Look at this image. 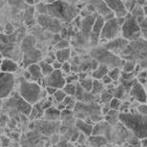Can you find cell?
Segmentation results:
<instances>
[{"instance_id":"ffe728a7","label":"cell","mask_w":147,"mask_h":147,"mask_svg":"<svg viewBox=\"0 0 147 147\" xmlns=\"http://www.w3.org/2000/svg\"><path fill=\"white\" fill-rule=\"evenodd\" d=\"M96 17H98V16H95V14L92 16V14H90V16L85 17L81 22V28H82V30H83V33L89 34V37H90L91 31H92V28L94 26V23L96 21Z\"/></svg>"},{"instance_id":"9a60e30c","label":"cell","mask_w":147,"mask_h":147,"mask_svg":"<svg viewBox=\"0 0 147 147\" xmlns=\"http://www.w3.org/2000/svg\"><path fill=\"white\" fill-rule=\"evenodd\" d=\"M112 125H110L106 120H102V121L96 123L94 126V130L92 136H103L106 139L111 140V135H112Z\"/></svg>"},{"instance_id":"1f68e13d","label":"cell","mask_w":147,"mask_h":147,"mask_svg":"<svg viewBox=\"0 0 147 147\" xmlns=\"http://www.w3.org/2000/svg\"><path fill=\"white\" fill-rule=\"evenodd\" d=\"M78 83H66L63 87V91L67 94V96H75L76 93V84Z\"/></svg>"},{"instance_id":"e575fe53","label":"cell","mask_w":147,"mask_h":147,"mask_svg":"<svg viewBox=\"0 0 147 147\" xmlns=\"http://www.w3.org/2000/svg\"><path fill=\"white\" fill-rule=\"evenodd\" d=\"M88 119L90 120V122L92 123V124H96V123L102 121V120H104V116L102 114H94L92 116H90L88 117Z\"/></svg>"},{"instance_id":"f1b7e54d","label":"cell","mask_w":147,"mask_h":147,"mask_svg":"<svg viewBox=\"0 0 147 147\" xmlns=\"http://www.w3.org/2000/svg\"><path fill=\"white\" fill-rule=\"evenodd\" d=\"M114 98V96H113V93L111 92L109 90H105L103 93L99 96V100H100L101 103H103L102 105L104 104H109L110 101L112 99Z\"/></svg>"},{"instance_id":"60d3db41","label":"cell","mask_w":147,"mask_h":147,"mask_svg":"<svg viewBox=\"0 0 147 147\" xmlns=\"http://www.w3.org/2000/svg\"><path fill=\"white\" fill-rule=\"evenodd\" d=\"M44 90H45V92L47 93V95L50 96H53L58 89H57V88H55V87H52V86H46L44 88Z\"/></svg>"},{"instance_id":"9c48e42d","label":"cell","mask_w":147,"mask_h":147,"mask_svg":"<svg viewBox=\"0 0 147 147\" xmlns=\"http://www.w3.org/2000/svg\"><path fill=\"white\" fill-rule=\"evenodd\" d=\"M66 85V78L65 75L61 70H55L51 75L44 78V80L42 82L43 88L46 86H52L57 89H63V87Z\"/></svg>"},{"instance_id":"44dd1931","label":"cell","mask_w":147,"mask_h":147,"mask_svg":"<svg viewBox=\"0 0 147 147\" xmlns=\"http://www.w3.org/2000/svg\"><path fill=\"white\" fill-rule=\"evenodd\" d=\"M109 70L110 68L105 65H102V64H99L98 66V68L96 70H94L91 74V76L94 78V79H98V80H101L102 78H104L105 76L108 75L109 73Z\"/></svg>"},{"instance_id":"8fae6325","label":"cell","mask_w":147,"mask_h":147,"mask_svg":"<svg viewBox=\"0 0 147 147\" xmlns=\"http://www.w3.org/2000/svg\"><path fill=\"white\" fill-rule=\"evenodd\" d=\"M129 96L132 98L135 99V101L138 103L143 104L146 103L147 101V89H145L144 85L140 83L138 79L135 81V83L132 86L130 92H129Z\"/></svg>"},{"instance_id":"4dcf8cb0","label":"cell","mask_w":147,"mask_h":147,"mask_svg":"<svg viewBox=\"0 0 147 147\" xmlns=\"http://www.w3.org/2000/svg\"><path fill=\"white\" fill-rule=\"evenodd\" d=\"M121 74H122V71L120 70L119 67H115V68H112L109 70L108 75L110 76V78L113 79L114 81H119V78H121Z\"/></svg>"},{"instance_id":"52a82bcc","label":"cell","mask_w":147,"mask_h":147,"mask_svg":"<svg viewBox=\"0 0 147 147\" xmlns=\"http://www.w3.org/2000/svg\"><path fill=\"white\" fill-rule=\"evenodd\" d=\"M6 106L11 111H19L25 116H30L33 110V105L28 103L27 101L24 100L19 94H14L13 96H10L8 98H6L5 102Z\"/></svg>"},{"instance_id":"ab89813d","label":"cell","mask_w":147,"mask_h":147,"mask_svg":"<svg viewBox=\"0 0 147 147\" xmlns=\"http://www.w3.org/2000/svg\"><path fill=\"white\" fill-rule=\"evenodd\" d=\"M61 71L63 72V74L65 75H69V74L72 73V65L71 63L69 62V61H67V62H64L62 64V67H61Z\"/></svg>"},{"instance_id":"7402d4cb","label":"cell","mask_w":147,"mask_h":147,"mask_svg":"<svg viewBox=\"0 0 147 147\" xmlns=\"http://www.w3.org/2000/svg\"><path fill=\"white\" fill-rule=\"evenodd\" d=\"M71 49L67 48V49H62V50H57L55 52V55H57V59L60 62H67L70 57H71Z\"/></svg>"},{"instance_id":"4fadbf2b","label":"cell","mask_w":147,"mask_h":147,"mask_svg":"<svg viewBox=\"0 0 147 147\" xmlns=\"http://www.w3.org/2000/svg\"><path fill=\"white\" fill-rule=\"evenodd\" d=\"M104 23H105L104 17L101 16H98L95 23H94L92 31H91V34H90L91 44L96 45V44L98 43V41H100V36H101V32L102 29H103Z\"/></svg>"},{"instance_id":"277c9868","label":"cell","mask_w":147,"mask_h":147,"mask_svg":"<svg viewBox=\"0 0 147 147\" xmlns=\"http://www.w3.org/2000/svg\"><path fill=\"white\" fill-rule=\"evenodd\" d=\"M90 55L92 58L98 61L99 64H102V65L109 67L110 69L115 68V67L122 68L123 64H124V61H125L120 57H119V55H115L112 52L108 51L103 46L93 49L90 53Z\"/></svg>"},{"instance_id":"ba28073f","label":"cell","mask_w":147,"mask_h":147,"mask_svg":"<svg viewBox=\"0 0 147 147\" xmlns=\"http://www.w3.org/2000/svg\"><path fill=\"white\" fill-rule=\"evenodd\" d=\"M16 78L13 74L3 73L0 75V96L2 99L8 98L13 92Z\"/></svg>"},{"instance_id":"7dc6e473","label":"cell","mask_w":147,"mask_h":147,"mask_svg":"<svg viewBox=\"0 0 147 147\" xmlns=\"http://www.w3.org/2000/svg\"><path fill=\"white\" fill-rule=\"evenodd\" d=\"M143 11H144V13L147 16V6H144V7H143Z\"/></svg>"},{"instance_id":"f546056e","label":"cell","mask_w":147,"mask_h":147,"mask_svg":"<svg viewBox=\"0 0 147 147\" xmlns=\"http://www.w3.org/2000/svg\"><path fill=\"white\" fill-rule=\"evenodd\" d=\"M137 62L133 60H125L122 66V72L124 73H134L137 67Z\"/></svg>"},{"instance_id":"e0dca14e","label":"cell","mask_w":147,"mask_h":147,"mask_svg":"<svg viewBox=\"0 0 147 147\" xmlns=\"http://www.w3.org/2000/svg\"><path fill=\"white\" fill-rule=\"evenodd\" d=\"M76 127L78 129L79 132L83 133L84 135H86L87 137H91L93 134L94 130V124H91L86 120H82V119H76L75 121Z\"/></svg>"},{"instance_id":"cb8c5ba5","label":"cell","mask_w":147,"mask_h":147,"mask_svg":"<svg viewBox=\"0 0 147 147\" xmlns=\"http://www.w3.org/2000/svg\"><path fill=\"white\" fill-rule=\"evenodd\" d=\"M34 43H36V41H34V38L32 37V36H27L24 38V40H23L22 42V52L25 53V54H27V53L33 51L34 49Z\"/></svg>"},{"instance_id":"b9f144b4","label":"cell","mask_w":147,"mask_h":147,"mask_svg":"<svg viewBox=\"0 0 147 147\" xmlns=\"http://www.w3.org/2000/svg\"><path fill=\"white\" fill-rule=\"evenodd\" d=\"M101 81L103 82V84H104L106 87H107V86H109V85H111V84H113L114 82H115V81L113 80V79H112V78H110V76H109V75H106V76H105L104 78L101 79Z\"/></svg>"},{"instance_id":"74e56055","label":"cell","mask_w":147,"mask_h":147,"mask_svg":"<svg viewBox=\"0 0 147 147\" xmlns=\"http://www.w3.org/2000/svg\"><path fill=\"white\" fill-rule=\"evenodd\" d=\"M140 30H142V36L145 40H147V16L140 23Z\"/></svg>"},{"instance_id":"c3c4849f","label":"cell","mask_w":147,"mask_h":147,"mask_svg":"<svg viewBox=\"0 0 147 147\" xmlns=\"http://www.w3.org/2000/svg\"><path fill=\"white\" fill-rule=\"evenodd\" d=\"M122 1H123V2H125V1H126V0H122Z\"/></svg>"},{"instance_id":"603a6c76","label":"cell","mask_w":147,"mask_h":147,"mask_svg":"<svg viewBox=\"0 0 147 147\" xmlns=\"http://www.w3.org/2000/svg\"><path fill=\"white\" fill-rule=\"evenodd\" d=\"M89 142L94 147H102L107 144L109 140L103 136H91L89 137Z\"/></svg>"},{"instance_id":"7c38bea8","label":"cell","mask_w":147,"mask_h":147,"mask_svg":"<svg viewBox=\"0 0 147 147\" xmlns=\"http://www.w3.org/2000/svg\"><path fill=\"white\" fill-rule=\"evenodd\" d=\"M90 2L94 11H96L98 16H103L105 20L112 19L116 16V14L110 10L104 0H90Z\"/></svg>"},{"instance_id":"83f0119b","label":"cell","mask_w":147,"mask_h":147,"mask_svg":"<svg viewBox=\"0 0 147 147\" xmlns=\"http://www.w3.org/2000/svg\"><path fill=\"white\" fill-rule=\"evenodd\" d=\"M93 83H94V78H92V76H91V78L90 76H87L86 78L79 80V84H80L81 86L87 91V92H92Z\"/></svg>"},{"instance_id":"2e32d148","label":"cell","mask_w":147,"mask_h":147,"mask_svg":"<svg viewBox=\"0 0 147 147\" xmlns=\"http://www.w3.org/2000/svg\"><path fill=\"white\" fill-rule=\"evenodd\" d=\"M27 70H28V72L31 74V78H32L31 80L34 81V82H37V83L39 82V84L42 85V82H43L45 76H43L39 64L38 63L31 64L30 66L27 67Z\"/></svg>"},{"instance_id":"7bdbcfd3","label":"cell","mask_w":147,"mask_h":147,"mask_svg":"<svg viewBox=\"0 0 147 147\" xmlns=\"http://www.w3.org/2000/svg\"><path fill=\"white\" fill-rule=\"evenodd\" d=\"M62 62H60V61H58L57 59L55 60L54 62H53V67H54L55 70H61V67H62Z\"/></svg>"},{"instance_id":"d4e9b609","label":"cell","mask_w":147,"mask_h":147,"mask_svg":"<svg viewBox=\"0 0 147 147\" xmlns=\"http://www.w3.org/2000/svg\"><path fill=\"white\" fill-rule=\"evenodd\" d=\"M105 85L103 84V82L101 80H98V79H94V83H93V89H92V93L94 96H100L102 93L105 91Z\"/></svg>"},{"instance_id":"d590c367","label":"cell","mask_w":147,"mask_h":147,"mask_svg":"<svg viewBox=\"0 0 147 147\" xmlns=\"http://www.w3.org/2000/svg\"><path fill=\"white\" fill-rule=\"evenodd\" d=\"M66 83H78L79 82V76L78 74H69L65 76Z\"/></svg>"},{"instance_id":"6da1fadb","label":"cell","mask_w":147,"mask_h":147,"mask_svg":"<svg viewBox=\"0 0 147 147\" xmlns=\"http://www.w3.org/2000/svg\"><path fill=\"white\" fill-rule=\"evenodd\" d=\"M119 122L139 140L147 139V115L140 114L137 107L127 113H119Z\"/></svg>"},{"instance_id":"bcb514c9","label":"cell","mask_w":147,"mask_h":147,"mask_svg":"<svg viewBox=\"0 0 147 147\" xmlns=\"http://www.w3.org/2000/svg\"><path fill=\"white\" fill-rule=\"evenodd\" d=\"M26 2L28 3V4H30V5H33L34 4V0H25Z\"/></svg>"},{"instance_id":"8d00e7d4","label":"cell","mask_w":147,"mask_h":147,"mask_svg":"<svg viewBox=\"0 0 147 147\" xmlns=\"http://www.w3.org/2000/svg\"><path fill=\"white\" fill-rule=\"evenodd\" d=\"M124 4H125V8L128 13H131V11L137 7V5L139 4V3H138L137 0H126L124 2Z\"/></svg>"},{"instance_id":"f907efd6","label":"cell","mask_w":147,"mask_h":147,"mask_svg":"<svg viewBox=\"0 0 147 147\" xmlns=\"http://www.w3.org/2000/svg\"><path fill=\"white\" fill-rule=\"evenodd\" d=\"M146 89H147V88H146ZM146 104H147V101H146Z\"/></svg>"},{"instance_id":"8992f818","label":"cell","mask_w":147,"mask_h":147,"mask_svg":"<svg viewBox=\"0 0 147 147\" xmlns=\"http://www.w3.org/2000/svg\"><path fill=\"white\" fill-rule=\"evenodd\" d=\"M121 36L129 41L137 40L142 36L140 23L131 13H128L127 16L124 17V21H123L121 28Z\"/></svg>"},{"instance_id":"f6af8a7d","label":"cell","mask_w":147,"mask_h":147,"mask_svg":"<svg viewBox=\"0 0 147 147\" xmlns=\"http://www.w3.org/2000/svg\"><path fill=\"white\" fill-rule=\"evenodd\" d=\"M57 108L59 111H63L66 109V105L63 102H60V103H57Z\"/></svg>"},{"instance_id":"ac0fdd59","label":"cell","mask_w":147,"mask_h":147,"mask_svg":"<svg viewBox=\"0 0 147 147\" xmlns=\"http://www.w3.org/2000/svg\"><path fill=\"white\" fill-rule=\"evenodd\" d=\"M18 70V63L11 58H3L1 62V72L13 74Z\"/></svg>"},{"instance_id":"5bb4252c","label":"cell","mask_w":147,"mask_h":147,"mask_svg":"<svg viewBox=\"0 0 147 147\" xmlns=\"http://www.w3.org/2000/svg\"><path fill=\"white\" fill-rule=\"evenodd\" d=\"M110 10L117 17H125L128 11L125 8V4L122 0H104Z\"/></svg>"},{"instance_id":"836d02e7","label":"cell","mask_w":147,"mask_h":147,"mask_svg":"<svg viewBox=\"0 0 147 147\" xmlns=\"http://www.w3.org/2000/svg\"><path fill=\"white\" fill-rule=\"evenodd\" d=\"M121 104H122L121 99H119V98H114L110 101V103H109L111 109L116 110V111H119V110H120Z\"/></svg>"},{"instance_id":"f35d334b","label":"cell","mask_w":147,"mask_h":147,"mask_svg":"<svg viewBox=\"0 0 147 147\" xmlns=\"http://www.w3.org/2000/svg\"><path fill=\"white\" fill-rule=\"evenodd\" d=\"M69 41L66 39H60L58 42L55 45V48L57 50H62V49H67L69 48Z\"/></svg>"},{"instance_id":"484cf974","label":"cell","mask_w":147,"mask_h":147,"mask_svg":"<svg viewBox=\"0 0 147 147\" xmlns=\"http://www.w3.org/2000/svg\"><path fill=\"white\" fill-rule=\"evenodd\" d=\"M38 64H39L40 68H41V71H42V74L44 76H50L51 74L55 71L54 67H53L52 64L48 63L47 61L45 60H40L39 62H38Z\"/></svg>"},{"instance_id":"d6986e66","label":"cell","mask_w":147,"mask_h":147,"mask_svg":"<svg viewBox=\"0 0 147 147\" xmlns=\"http://www.w3.org/2000/svg\"><path fill=\"white\" fill-rule=\"evenodd\" d=\"M43 117L48 121H57L61 119V111L58 110L57 107L52 106L44 111Z\"/></svg>"},{"instance_id":"d6a6232c","label":"cell","mask_w":147,"mask_h":147,"mask_svg":"<svg viewBox=\"0 0 147 147\" xmlns=\"http://www.w3.org/2000/svg\"><path fill=\"white\" fill-rule=\"evenodd\" d=\"M66 96H67V94L64 92L63 89H58L57 92L55 93V95L53 96V98L55 99V101L57 102V103H60V102L64 101Z\"/></svg>"},{"instance_id":"ee69618b","label":"cell","mask_w":147,"mask_h":147,"mask_svg":"<svg viewBox=\"0 0 147 147\" xmlns=\"http://www.w3.org/2000/svg\"><path fill=\"white\" fill-rule=\"evenodd\" d=\"M13 32V26H11L10 23H8V24H6V29H5V33L7 34H11V33Z\"/></svg>"},{"instance_id":"3957f363","label":"cell","mask_w":147,"mask_h":147,"mask_svg":"<svg viewBox=\"0 0 147 147\" xmlns=\"http://www.w3.org/2000/svg\"><path fill=\"white\" fill-rule=\"evenodd\" d=\"M42 88L43 87L37 82L27 80L23 78L19 81L18 94L28 103L36 105L44 98Z\"/></svg>"},{"instance_id":"4316f807","label":"cell","mask_w":147,"mask_h":147,"mask_svg":"<svg viewBox=\"0 0 147 147\" xmlns=\"http://www.w3.org/2000/svg\"><path fill=\"white\" fill-rule=\"evenodd\" d=\"M131 13L133 14V16L138 20V22H139V23H140L143 19L145 18L144 11H143V8H142L140 6V4L137 5V7L131 11Z\"/></svg>"},{"instance_id":"7a4b0ae2","label":"cell","mask_w":147,"mask_h":147,"mask_svg":"<svg viewBox=\"0 0 147 147\" xmlns=\"http://www.w3.org/2000/svg\"><path fill=\"white\" fill-rule=\"evenodd\" d=\"M120 57L124 60H133L140 65L142 70L147 69V40L144 38H139L137 40L130 41L128 47L120 55Z\"/></svg>"},{"instance_id":"30bf717a","label":"cell","mask_w":147,"mask_h":147,"mask_svg":"<svg viewBox=\"0 0 147 147\" xmlns=\"http://www.w3.org/2000/svg\"><path fill=\"white\" fill-rule=\"evenodd\" d=\"M129 43H130V41L127 40L126 38L119 36V37L115 38L113 40L108 41V42L104 44L103 47L105 49H107L108 51L112 52L113 54L120 57V55H121L128 47Z\"/></svg>"},{"instance_id":"681fc988","label":"cell","mask_w":147,"mask_h":147,"mask_svg":"<svg viewBox=\"0 0 147 147\" xmlns=\"http://www.w3.org/2000/svg\"><path fill=\"white\" fill-rule=\"evenodd\" d=\"M145 71H146V74H147V69H146V70H145Z\"/></svg>"},{"instance_id":"5b68a950","label":"cell","mask_w":147,"mask_h":147,"mask_svg":"<svg viewBox=\"0 0 147 147\" xmlns=\"http://www.w3.org/2000/svg\"><path fill=\"white\" fill-rule=\"evenodd\" d=\"M124 17H117L115 16L114 18L105 20L103 29L101 32L100 41H108L113 40L115 38L119 37L121 34V28Z\"/></svg>"}]
</instances>
